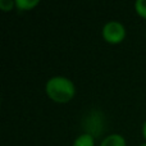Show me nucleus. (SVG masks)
Segmentation results:
<instances>
[{"label": "nucleus", "instance_id": "nucleus-1", "mask_svg": "<svg viewBox=\"0 0 146 146\" xmlns=\"http://www.w3.org/2000/svg\"><path fill=\"white\" fill-rule=\"evenodd\" d=\"M45 92L49 99L58 104L69 103L76 95V86L72 80L64 76H54L46 81Z\"/></svg>", "mask_w": 146, "mask_h": 146}, {"label": "nucleus", "instance_id": "nucleus-2", "mask_svg": "<svg viewBox=\"0 0 146 146\" xmlns=\"http://www.w3.org/2000/svg\"><path fill=\"white\" fill-rule=\"evenodd\" d=\"M101 35L108 44L117 45L126 38V27L119 21H108L103 26Z\"/></svg>", "mask_w": 146, "mask_h": 146}, {"label": "nucleus", "instance_id": "nucleus-3", "mask_svg": "<svg viewBox=\"0 0 146 146\" xmlns=\"http://www.w3.org/2000/svg\"><path fill=\"white\" fill-rule=\"evenodd\" d=\"M99 146H127L126 139L119 133H110L105 136Z\"/></svg>", "mask_w": 146, "mask_h": 146}, {"label": "nucleus", "instance_id": "nucleus-4", "mask_svg": "<svg viewBox=\"0 0 146 146\" xmlns=\"http://www.w3.org/2000/svg\"><path fill=\"white\" fill-rule=\"evenodd\" d=\"M72 146H95V137L88 133H81L74 139Z\"/></svg>", "mask_w": 146, "mask_h": 146}, {"label": "nucleus", "instance_id": "nucleus-5", "mask_svg": "<svg viewBox=\"0 0 146 146\" xmlns=\"http://www.w3.org/2000/svg\"><path fill=\"white\" fill-rule=\"evenodd\" d=\"M15 1V9L19 12H27L32 10L35 7L40 4L38 0H14Z\"/></svg>", "mask_w": 146, "mask_h": 146}, {"label": "nucleus", "instance_id": "nucleus-6", "mask_svg": "<svg viewBox=\"0 0 146 146\" xmlns=\"http://www.w3.org/2000/svg\"><path fill=\"white\" fill-rule=\"evenodd\" d=\"M135 10L140 17L146 19V0H137L135 3Z\"/></svg>", "mask_w": 146, "mask_h": 146}, {"label": "nucleus", "instance_id": "nucleus-7", "mask_svg": "<svg viewBox=\"0 0 146 146\" xmlns=\"http://www.w3.org/2000/svg\"><path fill=\"white\" fill-rule=\"evenodd\" d=\"M13 8H15V1H13V0H0V9L3 12H9Z\"/></svg>", "mask_w": 146, "mask_h": 146}, {"label": "nucleus", "instance_id": "nucleus-8", "mask_svg": "<svg viewBox=\"0 0 146 146\" xmlns=\"http://www.w3.org/2000/svg\"><path fill=\"white\" fill-rule=\"evenodd\" d=\"M142 136H144V139L146 140V121L144 122V124H142Z\"/></svg>", "mask_w": 146, "mask_h": 146}, {"label": "nucleus", "instance_id": "nucleus-9", "mask_svg": "<svg viewBox=\"0 0 146 146\" xmlns=\"http://www.w3.org/2000/svg\"><path fill=\"white\" fill-rule=\"evenodd\" d=\"M140 146H146V142H145V144H142V145H140Z\"/></svg>", "mask_w": 146, "mask_h": 146}, {"label": "nucleus", "instance_id": "nucleus-10", "mask_svg": "<svg viewBox=\"0 0 146 146\" xmlns=\"http://www.w3.org/2000/svg\"><path fill=\"white\" fill-rule=\"evenodd\" d=\"M145 35H146V32H145Z\"/></svg>", "mask_w": 146, "mask_h": 146}]
</instances>
